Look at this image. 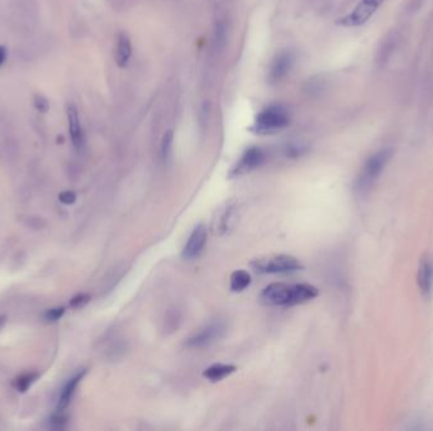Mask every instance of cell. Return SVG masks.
Segmentation results:
<instances>
[{
	"mask_svg": "<svg viewBox=\"0 0 433 431\" xmlns=\"http://www.w3.org/2000/svg\"><path fill=\"white\" fill-rule=\"evenodd\" d=\"M251 276L250 273L243 271V270H238L231 274V279H229V288L233 291V292H242L243 290L250 286Z\"/></svg>",
	"mask_w": 433,
	"mask_h": 431,
	"instance_id": "16",
	"label": "cell"
},
{
	"mask_svg": "<svg viewBox=\"0 0 433 431\" xmlns=\"http://www.w3.org/2000/svg\"><path fill=\"white\" fill-rule=\"evenodd\" d=\"M392 156H393V151L385 148V150L376 152L365 162L360 174L357 176L356 185H355L358 194H365L372 189V185L379 179L380 174L387 166V162L392 159Z\"/></svg>",
	"mask_w": 433,
	"mask_h": 431,
	"instance_id": "2",
	"label": "cell"
},
{
	"mask_svg": "<svg viewBox=\"0 0 433 431\" xmlns=\"http://www.w3.org/2000/svg\"><path fill=\"white\" fill-rule=\"evenodd\" d=\"M132 57V43L131 39L126 33L121 32L117 36L115 42V52H114V60L117 66L119 68H126L129 65V61Z\"/></svg>",
	"mask_w": 433,
	"mask_h": 431,
	"instance_id": "12",
	"label": "cell"
},
{
	"mask_svg": "<svg viewBox=\"0 0 433 431\" xmlns=\"http://www.w3.org/2000/svg\"><path fill=\"white\" fill-rule=\"evenodd\" d=\"M418 285L422 292H430L433 286V262L430 259H423L419 272H418Z\"/></svg>",
	"mask_w": 433,
	"mask_h": 431,
	"instance_id": "15",
	"label": "cell"
},
{
	"mask_svg": "<svg viewBox=\"0 0 433 431\" xmlns=\"http://www.w3.org/2000/svg\"><path fill=\"white\" fill-rule=\"evenodd\" d=\"M317 296H318V290L314 288V286H311V285H308V283L293 285L290 306L308 303V301H311V300H313V299L317 297Z\"/></svg>",
	"mask_w": 433,
	"mask_h": 431,
	"instance_id": "13",
	"label": "cell"
},
{
	"mask_svg": "<svg viewBox=\"0 0 433 431\" xmlns=\"http://www.w3.org/2000/svg\"><path fill=\"white\" fill-rule=\"evenodd\" d=\"M66 118H68V134L71 138L73 146L77 151H81L85 144V136H84L79 110L74 104H68L66 106Z\"/></svg>",
	"mask_w": 433,
	"mask_h": 431,
	"instance_id": "9",
	"label": "cell"
},
{
	"mask_svg": "<svg viewBox=\"0 0 433 431\" xmlns=\"http://www.w3.org/2000/svg\"><path fill=\"white\" fill-rule=\"evenodd\" d=\"M266 154L260 147H251L244 152L242 157L235 162V166L229 171V179H237L244 174H250L253 170L261 166L265 161Z\"/></svg>",
	"mask_w": 433,
	"mask_h": 431,
	"instance_id": "6",
	"label": "cell"
},
{
	"mask_svg": "<svg viewBox=\"0 0 433 431\" xmlns=\"http://www.w3.org/2000/svg\"><path fill=\"white\" fill-rule=\"evenodd\" d=\"M294 62L296 57L289 51L276 54L269 70V81L271 83H280L281 80H284L289 75V72L294 66Z\"/></svg>",
	"mask_w": 433,
	"mask_h": 431,
	"instance_id": "8",
	"label": "cell"
},
{
	"mask_svg": "<svg viewBox=\"0 0 433 431\" xmlns=\"http://www.w3.org/2000/svg\"><path fill=\"white\" fill-rule=\"evenodd\" d=\"M226 332V324L222 320H214L208 325L202 328L198 333L190 337L186 341V347L190 349H202L212 345L220 341Z\"/></svg>",
	"mask_w": 433,
	"mask_h": 431,
	"instance_id": "4",
	"label": "cell"
},
{
	"mask_svg": "<svg viewBox=\"0 0 433 431\" xmlns=\"http://www.w3.org/2000/svg\"><path fill=\"white\" fill-rule=\"evenodd\" d=\"M237 371L233 364L215 363L205 370L203 376L211 382H218Z\"/></svg>",
	"mask_w": 433,
	"mask_h": 431,
	"instance_id": "14",
	"label": "cell"
},
{
	"mask_svg": "<svg viewBox=\"0 0 433 431\" xmlns=\"http://www.w3.org/2000/svg\"><path fill=\"white\" fill-rule=\"evenodd\" d=\"M290 124V113L287 106L275 104L265 108L256 115L251 130L258 136H270L287 128Z\"/></svg>",
	"mask_w": 433,
	"mask_h": 431,
	"instance_id": "1",
	"label": "cell"
},
{
	"mask_svg": "<svg viewBox=\"0 0 433 431\" xmlns=\"http://www.w3.org/2000/svg\"><path fill=\"white\" fill-rule=\"evenodd\" d=\"M64 314H65V309H64V308H55V309H50V310L47 311L45 314V320L46 321L53 323V321L60 320Z\"/></svg>",
	"mask_w": 433,
	"mask_h": 431,
	"instance_id": "23",
	"label": "cell"
},
{
	"mask_svg": "<svg viewBox=\"0 0 433 431\" xmlns=\"http://www.w3.org/2000/svg\"><path fill=\"white\" fill-rule=\"evenodd\" d=\"M89 301H90V296L88 294H80V295H76L75 297H73L70 300V306L73 309H80V308H84Z\"/></svg>",
	"mask_w": 433,
	"mask_h": 431,
	"instance_id": "21",
	"label": "cell"
},
{
	"mask_svg": "<svg viewBox=\"0 0 433 431\" xmlns=\"http://www.w3.org/2000/svg\"><path fill=\"white\" fill-rule=\"evenodd\" d=\"M59 199H60V201L62 204H74L76 200L75 192H73V191H65V192L60 194Z\"/></svg>",
	"mask_w": 433,
	"mask_h": 431,
	"instance_id": "24",
	"label": "cell"
},
{
	"mask_svg": "<svg viewBox=\"0 0 433 431\" xmlns=\"http://www.w3.org/2000/svg\"><path fill=\"white\" fill-rule=\"evenodd\" d=\"M380 4L381 3L375 1V0H361L356 7L354 8V10L351 13L337 19L336 24L345 27V28L360 27V26L367 22L372 15L375 14V12L378 10Z\"/></svg>",
	"mask_w": 433,
	"mask_h": 431,
	"instance_id": "5",
	"label": "cell"
},
{
	"mask_svg": "<svg viewBox=\"0 0 433 431\" xmlns=\"http://www.w3.org/2000/svg\"><path fill=\"white\" fill-rule=\"evenodd\" d=\"M233 214H235V206H228L224 214L222 215L220 224H218V232H220L222 234L226 233L229 227H231V221H232V218H233Z\"/></svg>",
	"mask_w": 433,
	"mask_h": 431,
	"instance_id": "19",
	"label": "cell"
},
{
	"mask_svg": "<svg viewBox=\"0 0 433 431\" xmlns=\"http://www.w3.org/2000/svg\"><path fill=\"white\" fill-rule=\"evenodd\" d=\"M39 374L36 372H30L19 376L15 381V388L18 392H26L36 381H37Z\"/></svg>",
	"mask_w": 433,
	"mask_h": 431,
	"instance_id": "18",
	"label": "cell"
},
{
	"mask_svg": "<svg viewBox=\"0 0 433 431\" xmlns=\"http://www.w3.org/2000/svg\"><path fill=\"white\" fill-rule=\"evenodd\" d=\"M293 285L287 283H271L262 290L260 301L266 306H290Z\"/></svg>",
	"mask_w": 433,
	"mask_h": 431,
	"instance_id": "7",
	"label": "cell"
},
{
	"mask_svg": "<svg viewBox=\"0 0 433 431\" xmlns=\"http://www.w3.org/2000/svg\"><path fill=\"white\" fill-rule=\"evenodd\" d=\"M7 60V48L4 46H0V68L4 65Z\"/></svg>",
	"mask_w": 433,
	"mask_h": 431,
	"instance_id": "25",
	"label": "cell"
},
{
	"mask_svg": "<svg viewBox=\"0 0 433 431\" xmlns=\"http://www.w3.org/2000/svg\"><path fill=\"white\" fill-rule=\"evenodd\" d=\"M214 36H215V45L220 48L222 46L224 45V42H226V28H224V24H223V23H218V24L215 26V33H214Z\"/></svg>",
	"mask_w": 433,
	"mask_h": 431,
	"instance_id": "22",
	"label": "cell"
},
{
	"mask_svg": "<svg viewBox=\"0 0 433 431\" xmlns=\"http://www.w3.org/2000/svg\"><path fill=\"white\" fill-rule=\"evenodd\" d=\"M173 144H174V133L173 130H166L161 142V159L165 163H167L171 159Z\"/></svg>",
	"mask_w": 433,
	"mask_h": 431,
	"instance_id": "17",
	"label": "cell"
},
{
	"mask_svg": "<svg viewBox=\"0 0 433 431\" xmlns=\"http://www.w3.org/2000/svg\"><path fill=\"white\" fill-rule=\"evenodd\" d=\"M33 106H35V109L39 112V113L45 114L50 110V101H48V99L44 97V95H41V94H36L35 97H33Z\"/></svg>",
	"mask_w": 433,
	"mask_h": 431,
	"instance_id": "20",
	"label": "cell"
},
{
	"mask_svg": "<svg viewBox=\"0 0 433 431\" xmlns=\"http://www.w3.org/2000/svg\"><path fill=\"white\" fill-rule=\"evenodd\" d=\"M85 374H86V370H80V371L76 372L75 374L66 382V385L62 388L60 397H59L57 412H64L65 410L68 409L70 402H71L74 394H75L76 388L79 386V383L81 382V379H84Z\"/></svg>",
	"mask_w": 433,
	"mask_h": 431,
	"instance_id": "11",
	"label": "cell"
},
{
	"mask_svg": "<svg viewBox=\"0 0 433 431\" xmlns=\"http://www.w3.org/2000/svg\"><path fill=\"white\" fill-rule=\"evenodd\" d=\"M206 243V229L203 224H199L191 232L188 242L182 250V257L185 259H194L198 257L203 250Z\"/></svg>",
	"mask_w": 433,
	"mask_h": 431,
	"instance_id": "10",
	"label": "cell"
},
{
	"mask_svg": "<svg viewBox=\"0 0 433 431\" xmlns=\"http://www.w3.org/2000/svg\"><path fill=\"white\" fill-rule=\"evenodd\" d=\"M251 267L256 273L271 274L300 271L303 268V265L300 263L299 259L288 254H270L253 259L251 262Z\"/></svg>",
	"mask_w": 433,
	"mask_h": 431,
	"instance_id": "3",
	"label": "cell"
}]
</instances>
